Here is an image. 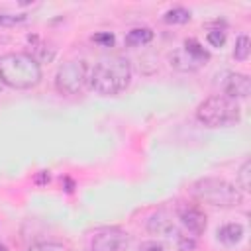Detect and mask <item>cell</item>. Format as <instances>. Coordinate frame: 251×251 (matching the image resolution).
I'll return each mask as SVG.
<instances>
[{"mask_svg":"<svg viewBox=\"0 0 251 251\" xmlns=\"http://www.w3.org/2000/svg\"><path fill=\"white\" fill-rule=\"evenodd\" d=\"M131 80V65L126 57L112 55L100 59L92 69H90V78L88 86L102 96H114L120 94L129 86Z\"/></svg>","mask_w":251,"mask_h":251,"instance_id":"cell-1","label":"cell"},{"mask_svg":"<svg viewBox=\"0 0 251 251\" xmlns=\"http://www.w3.org/2000/svg\"><path fill=\"white\" fill-rule=\"evenodd\" d=\"M0 80L16 90L33 88L41 82L39 61L29 53H6L0 57Z\"/></svg>","mask_w":251,"mask_h":251,"instance_id":"cell-2","label":"cell"},{"mask_svg":"<svg viewBox=\"0 0 251 251\" xmlns=\"http://www.w3.org/2000/svg\"><path fill=\"white\" fill-rule=\"evenodd\" d=\"M35 182H37V184H47V182H49V173L41 171V173L35 176Z\"/></svg>","mask_w":251,"mask_h":251,"instance_id":"cell-23","label":"cell"},{"mask_svg":"<svg viewBox=\"0 0 251 251\" xmlns=\"http://www.w3.org/2000/svg\"><path fill=\"white\" fill-rule=\"evenodd\" d=\"M92 39H94V43H100V45H104V47H112V45H114V41H116V39H114V35H112L110 31L96 33Z\"/></svg>","mask_w":251,"mask_h":251,"instance_id":"cell-20","label":"cell"},{"mask_svg":"<svg viewBox=\"0 0 251 251\" xmlns=\"http://www.w3.org/2000/svg\"><path fill=\"white\" fill-rule=\"evenodd\" d=\"M0 251H6V247H4V245H0Z\"/></svg>","mask_w":251,"mask_h":251,"instance_id":"cell-25","label":"cell"},{"mask_svg":"<svg viewBox=\"0 0 251 251\" xmlns=\"http://www.w3.org/2000/svg\"><path fill=\"white\" fill-rule=\"evenodd\" d=\"M88 78H90V65L84 59H71L57 69L55 88L59 94L65 96L78 94L88 84Z\"/></svg>","mask_w":251,"mask_h":251,"instance_id":"cell-5","label":"cell"},{"mask_svg":"<svg viewBox=\"0 0 251 251\" xmlns=\"http://www.w3.org/2000/svg\"><path fill=\"white\" fill-rule=\"evenodd\" d=\"M182 47L192 55V57H196V59H200V61H204V63H208L210 61V53L202 47V43L198 41V39H194V37H188V39H184V43H182Z\"/></svg>","mask_w":251,"mask_h":251,"instance_id":"cell-14","label":"cell"},{"mask_svg":"<svg viewBox=\"0 0 251 251\" xmlns=\"http://www.w3.org/2000/svg\"><path fill=\"white\" fill-rule=\"evenodd\" d=\"M206 41L212 45V47H222L226 43V31L222 29H212L206 33Z\"/></svg>","mask_w":251,"mask_h":251,"instance_id":"cell-18","label":"cell"},{"mask_svg":"<svg viewBox=\"0 0 251 251\" xmlns=\"http://www.w3.org/2000/svg\"><path fill=\"white\" fill-rule=\"evenodd\" d=\"M249 51H251V41L247 35H239L237 41H235V49H233V57L237 61H245L249 57Z\"/></svg>","mask_w":251,"mask_h":251,"instance_id":"cell-16","label":"cell"},{"mask_svg":"<svg viewBox=\"0 0 251 251\" xmlns=\"http://www.w3.org/2000/svg\"><path fill=\"white\" fill-rule=\"evenodd\" d=\"M29 251H69V247H65L61 243H37Z\"/></svg>","mask_w":251,"mask_h":251,"instance_id":"cell-19","label":"cell"},{"mask_svg":"<svg viewBox=\"0 0 251 251\" xmlns=\"http://www.w3.org/2000/svg\"><path fill=\"white\" fill-rule=\"evenodd\" d=\"M178 220L182 222V226L192 233V235H202L206 231L208 220L206 214L198 208V206H190V204H182L178 206Z\"/></svg>","mask_w":251,"mask_h":251,"instance_id":"cell-7","label":"cell"},{"mask_svg":"<svg viewBox=\"0 0 251 251\" xmlns=\"http://www.w3.org/2000/svg\"><path fill=\"white\" fill-rule=\"evenodd\" d=\"M196 241L186 235H178V251H194Z\"/></svg>","mask_w":251,"mask_h":251,"instance_id":"cell-21","label":"cell"},{"mask_svg":"<svg viewBox=\"0 0 251 251\" xmlns=\"http://www.w3.org/2000/svg\"><path fill=\"white\" fill-rule=\"evenodd\" d=\"M2 86H4V84H2V80H0V90H2Z\"/></svg>","mask_w":251,"mask_h":251,"instance_id":"cell-26","label":"cell"},{"mask_svg":"<svg viewBox=\"0 0 251 251\" xmlns=\"http://www.w3.org/2000/svg\"><path fill=\"white\" fill-rule=\"evenodd\" d=\"M169 61H171V67H175L176 71H182V73H194V71H198V69H202L206 65L204 61L192 57L182 45L169 55Z\"/></svg>","mask_w":251,"mask_h":251,"instance_id":"cell-9","label":"cell"},{"mask_svg":"<svg viewBox=\"0 0 251 251\" xmlns=\"http://www.w3.org/2000/svg\"><path fill=\"white\" fill-rule=\"evenodd\" d=\"M147 231L153 235H171L175 231V222L171 214L165 210H157L155 214H151L147 220Z\"/></svg>","mask_w":251,"mask_h":251,"instance_id":"cell-10","label":"cell"},{"mask_svg":"<svg viewBox=\"0 0 251 251\" xmlns=\"http://www.w3.org/2000/svg\"><path fill=\"white\" fill-rule=\"evenodd\" d=\"M218 239L226 245H237L243 239V226L241 224H226L218 229Z\"/></svg>","mask_w":251,"mask_h":251,"instance_id":"cell-11","label":"cell"},{"mask_svg":"<svg viewBox=\"0 0 251 251\" xmlns=\"http://www.w3.org/2000/svg\"><path fill=\"white\" fill-rule=\"evenodd\" d=\"M196 120L206 127H227L241 120V108L237 100L226 94H214L198 104Z\"/></svg>","mask_w":251,"mask_h":251,"instance_id":"cell-4","label":"cell"},{"mask_svg":"<svg viewBox=\"0 0 251 251\" xmlns=\"http://www.w3.org/2000/svg\"><path fill=\"white\" fill-rule=\"evenodd\" d=\"M190 10H186V8H180V6H176V8H171V10H167L165 14H163V22L165 24H171V25H176V24H186V22H190Z\"/></svg>","mask_w":251,"mask_h":251,"instance_id":"cell-13","label":"cell"},{"mask_svg":"<svg viewBox=\"0 0 251 251\" xmlns=\"http://www.w3.org/2000/svg\"><path fill=\"white\" fill-rule=\"evenodd\" d=\"M237 188H241V194L251 190V161L249 159H245L237 171Z\"/></svg>","mask_w":251,"mask_h":251,"instance_id":"cell-15","label":"cell"},{"mask_svg":"<svg viewBox=\"0 0 251 251\" xmlns=\"http://www.w3.org/2000/svg\"><path fill=\"white\" fill-rule=\"evenodd\" d=\"M139 251H165V247L157 241H145V243H141Z\"/></svg>","mask_w":251,"mask_h":251,"instance_id":"cell-22","label":"cell"},{"mask_svg":"<svg viewBox=\"0 0 251 251\" xmlns=\"http://www.w3.org/2000/svg\"><path fill=\"white\" fill-rule=\"evenodd\" d=\"M190 194L198 202L218 206V208H233V206H239L243 202L241 190L235 184H231L229 180L220 178V176L198 178L190 186Z\"/></svg>","mask_w":251,"mask_h":251,"instance_id":"cell-3","label":"cell"},{"mask_svg":"<svg viewBox=\"0 0 251 251\" xmlns=\"http://www.w3.org/2000/svg\"><path fill=\"white\" fill-rule=\"evenodd\" d=\"M127 245H129L127 231L120 227H106L92 237L88 251H126Z\"/></svg>","mask_w":251,"mask_h":251,"instance_id":"cell-6","label":"cell"},{"mask_svg":"<svg viewBox=\"0 0 251 251\" xmlns=\"http://www.w3.org/2000/svg\"><path fill=\"white\" fill-rule=\"evenodd\" d=\"M65 182H67V188H65V190H67V192H73V180H71V178H65Z\"/></svg>","mask_w":251,"mask_h":251,"instance_id":"cell-24","label":"cell"},{"mask_svg":"<svg viewBox=\"0 0 251 251\" xmlns=\"http://www.w3.org/2000/svg\"><path fill=\"white\" fill-rule=\"evenodd\" d=\"M25 20H27L25 14H0V27H12L24 24Z\"/></svg>","mask_w":251,"mask_h":251,"instance_id":"cell-17","label":"cell"},{"mask_svg":"<svg viewBox=\"0 0 251 251\" xmlns=\"http://www.w3.org/2000/svg\"><path fill=\"white\" fill-rule=\"evenodd\" d=\"M151 39H153V29H149V27H133L126 35V45L141 47V45H147Z\"/></svg>","mask_w":251,"mask_h":251,"instance_id":"cell-12","label":"cell"},{"mask_svg":"<svg viewBox=\"0 0 251 251\" xmlns=\"http://www.w3.org/2000/svg\"><path fill=\"white\" fill-rule=\"evenodd\" d=\"M251 92V78L243 73H229L227 80L224 84V94L237 100V98H247Z\"/></svg>","mask_w":251,"mask_h":251,"instance_id":"cell-8","label":"cell"}]
</instances>
